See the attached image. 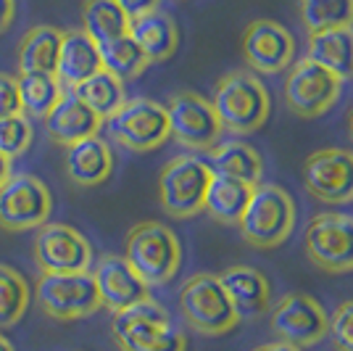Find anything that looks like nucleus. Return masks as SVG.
Listing matches in <instances>:
<instances>
[{
	"label": "nucleus",
	"instance_id": "nucleus-20",
	"mask_svg": "<svg viewBox=\"0 0 353 351\" xmlns=\"http://www.w3.org/2000/svg\"><path fill=\"white\" fill-rule=\"evenodd\" d=\"M101 48L90 40L85 30H66L61 35V50L56 61V77L63 88H77L88 77L101 72Z\"/></svg>",
	"mask_w": 353,
	"mask_h": 351
},
{
	"label": "nucleus",
	"instance_id": "nucleus-21",
	"mask_svg": "<svg viewBox=\"0 0 353 351\" xmlns=\"http://www.w3.org/2000/svg\"><path fill=\"white\" fill-rule=\"evenodd\" d=\"M63 169H66V177L72 180L74 185L95 188V185H101V182H105L111 177V169H114L111 148L98 135L85 137V140H79V143L66 148Z\"/></svg>",
	"mask_w": 353,
	"mask_h": 351
},
{
	"label": "nucleus",
	"instance_id": "nucleus-23",
	"mask_svg": "<svg viewBox=\"0 0 353 351\" xmlns=\"http://www.w3.org/2000/svg\"><path fill=\"white\" fill-rule=\"evenodd\" d=\"M309 61L319 64L322 69L338 77L340 82L353 77V30L340 27V30L314 32L309 40Z\"/></svg>",
	"mask_w": 353,
	"mask_h": 351
},
{
	"label": "nucleus",
	"instance_id": "nucleus-27",
	"mask_svg": "<svg viewBox=\"0 0 353 351\" xmlns=\"http://www.w3.org/2000/svg\"><path fill=\"white\" fill-rule=\"evenodd\" d=\"M72 93L88 106L95 117L103 119V122L111 117V114H117L119 106L127 101V95H124V82L117 79L114 74H108L105 69L95 72L92 77H88L85 82H79Z\"/></svg>",
	"mask_w": 353,
	"mask_h": 351
},
{
	"label": "nucleus",
	"instance_id": "nucleus-10",
	"mask_svg": "<svg viewBox=\"0 0 353 351\" xmlns=\"http://www.w3.org/2000/svg\"><path fill=\"white\" fill-rule=\"evenodd\" d=\"M166 117H169V132L179 146L190 151H211L214 146H219V117L211 101H206L203 95L190 90L174 93L166 103Z\"/></svg>",
	"mask_w": 353,
	"mask_h": 351
},
{
	"label": "nucleus",
	"instance_id": "nucleus-2",
	"mask_svg": "<svg viewBox=\"0 0 353 351\" xmlns=\"http://www.w3.org/2000/svg\"><path fill=\"white\" fill-rule=\"evenodd\" d=\"M240 235L256 249H277L282 246L295 225V204L290 193L274 182L253 185L250 201L240 217Z\"/></svg>",
	"mask_w": 353,
	"mask_h": 351
},
{
	"label": "nucleus",
	"instance_id": "nucleus-29",
	"mask_svg": "<svg viewBox=\"0 0 353 351\" xmlns=\"http://www.w3.org/2000/svg\"><path fill=\"white\" fill-rule=\"evenodd\" d=\"M82 21H85L82 30L98 45L111 43L130 32V16L119 8L114 0H85Z\"/></svg>",
	"mask_w": 353,
	"mask_h": 351
},
{
	"label": "nucleus",
	"instance_id": "nucleus-9",
	"mask_svg": "<svg viewBox=\"0 0 353 351\" xmlns=\"http://www.w3.org/2000/svg\"><path fill=\"white\" fill-rule=\"evenodd\" d=\"M53 211V196L40 177L11 175L0 188V227L8 233H24L43 227Z\"/></svg>",
	"mask_w": 353,
	"mask_h": 351
},
{
	"label": "nucleus",
	"instance_id": "nucleus-24",
	"mask_svg": "<svg viewBox=\"0 0 353 351\" xmlns=\"http://www.w3.org/2000/svg\"><path fill=\"white\" fill-rule=\"evenodd\" d=\"M208 169H211V175L240 180L245 185H259L261 175H264V161L250 146L240 143V140H230V143L211 148Z\"/></svg>",
	"mask_w": 353,
	"mask_h": 351
},
{
	"label": "nucleus",
	"instance_id": "nucleus-41",
	"mask_svg": "<svg viewBox=\"0 0 353 351\" xmlns=\"http://www.w3.org/2000/svg\"><path fill=\"white\" fill-rule=\"evenodd\" d=\"M348 132H351V140H353V108L351 114H348Z\"/></svg>",
	"mask_w": 353,
	"mask_h": 351
},
{
	"label": "nucleus",
	"instance_id": "nucleus-14",
	"mask_svg": "<svg viewBox=\"0 0 353 351\" xmlns=\"http://www.w3.org/2000/svg\"><path fill=\"white\" fill-rule=\"evenodd\" d=\"M303 185L324 204L353 201V151L324 148L311 153L303 164Z\"/></svg>",
	"mask_w": 353,
	"mask_h": 351
},
{
	"label": "nucleus",
	"instance_id": "nucleus-13",
	"mask_svg": "<svg viewBox=\"0 0 353 351\" xmlns=\"http://www.w3.org/2000/svg\"><path fill=\"white\" fill-rule=\"evenodd\" d=\"M340 82L338 77L322 69L319 64L303 59L295 61L288 79H285V101L298 117L314 119L322 117L327 108L340 98Z\"/></svg>",
	"mask_w": 353,
	"mask_h": 351
},
{
	"label": "nucleus",
	"instance_id": "nucleus-38",
	"mask_svg": "<svg viewBox=\"0 0 353 351\" xmlns=\"http://www.w3.org/2000/svg\"><path fill=\"white\" fill-rule=\"evenodd\" d=\"M256 351H303L293 346V343H285V341H277V343H266V346H259Z\"/></svg>",
	"mask_w": 353,
	"mask_h": 351
},
{
	"label": "nucleus",
	"instance_id": "nucleus-3",
	"mask_svg": "<svg viewBox=\"0 0 353 351\" xmlns=\"http://www.w3.org/2000/svg\"><path fill=\"white\" fill-rule=\"evenodd\" d=\"M124 259L140 275L148 288L163 285L176 275L182 264V246L166 225L161 222H140L127 235Z\"/></svg>",
	"mask_w": 353,
	"mask_h": 351
},
{
	"label": "nucleus",
	"instance_id": "nucleus-8",
	"mask_svg": "<svg viewBox=\"0 0 353 351\" xmlns=\"http://www.w3.org/2000/svg\"><path fill=\"white\" fill-rule=\"evenodd\" d=\"M37 304L50 320L72 322L95 314L103 309L95 280L90 272H72V275H40L37 280Z\"/></svg>",
	"mask_w": 353,
	"mask_h": 351
},
{
	"label": "nucleus",
	"instance_id": "nucleus-37",
	"mask_svg": "<svg viewBox=\"0 0 353 351\" xmlns=\"http://www.w3.org/2000/svg\"><path fill=\"white\" fill-rule=\"evenodd\" d=\"M16 19V0H0V35L8 32Z\"/></svg>",
	"mask_w": 353,
	"mask_h": 351
},
{
	"label": "nucleus",
	"instance_id": "nucleus-1",
	"mask_svg": "<svg viewBox=\"0 0 353 351\" xmlns=\"http://www.w3.org/2000/svg\"><path fill=\"white\" fill-rule=\"evenodd\" d=\"M111 336L121 351H185L188 341L176 330L169 312L150 296L114 312Z\"/></svg>",
	"mask_w": 353,
	"mask_h": 351
},
{
	"label": "nucleus",
	"instance_id": "nucleus-7",
	"mask_svg": "<svg viewBox=\"0 0 353 351\" xmlns=\"http://www.w3.org/2000/svg\"><path fill=\"white\" fill-rule=\"evenodd\" d=\"M211 169L206 161L195 156H176L161 169L159 177V201L169 217L188 220L203 211Z\"/></svg>",
	"mask_w": 353,
	"mask_h": 351
},
{
	"label": "nucleus",
	"instance_id": "nucleus-16",
	"mask_svg": "<svg viewBox=\"0 0 353 351\" xmlns=\"http://www.w3.org/2000/svg\"><path fill=\"white\" fill-rule=\"evenodd\" d=\"M243 56L250 69L261 74H277L290 66L295 56L293 35L277 21H253L243 35Z\"/></svg>",
	"mask_w": 353,
	"mask_h": 351
},
{
	"label": "nucleus",
	"instance_id": "nucleus-19",
	"mask_svg": "<svg viewBox=\"0 0 353 351\" xmlns=\"http://www.w3.org/2000/svg\"><path fill=\"white\" fill-rule=\"evenodd\" d=\"M219 283L230 296L240 320H256L269 309V293H272L269 280L256 267H245V264L227 267L219 275Z\"/></svg>",
	"mask_w": 353,
	"mask_h": 351
},
{
	"label": "nucleus",
	"instance_id": "nucleus-40",
	"mask_svg": "<svg viewBox=\"0 0 353 351\" xmlns=\"http://www.w3.org/2000/svg\"><path fill=\"white\" fill-rule=\"evenodd\" d=\"M0 351H16V349H14V343H11L8 338L3 336V333H0Z\"/></svg>",
	"mask_w": 353,
	"mask_h": 351
},
{
	"label": "nucleus",
	"instance_id": "nucleus-25",
	"mask_svg": "<svg viewBox=\"0 0 353 351\" xmlns=\"http://www.w3.org/2000/svg\"><path fill=\"white\" fill-rule=\"evenodd\" d=\"M61 35L63 32L50 24H37L27 30V35L19 43V74L43 72L56 74V61L61 50Z\"/></svg>",
	"mask_w": 353,
	"mask_h": 351
},
{
	"label": "nucleus",
	"instance_id": "nucleus-34",
	"mask_svg": "<svg viewBox=\"0 0 353 351\" xmlns=\"http://www.w3.org/2000/svg\"><path fill=\"white\" fill-rule=\"evenodd\" d=\"M327 336L338 351H353V301L340 304L332 317H327Z\"/></svg>",
	"mask_w": 353,
	"mask_h": 351
},
{
	"label": "nucleus",
	"instance_id": "nucleus-39",
	"mask_svg": "<svg viewBox=\"0 0 353 351\" xmlns=\"http://www.w3.org/2000/svg\"><path fill=\"white\" fill-rule=\"evenodd\" d=\"M11 177V159H6V156H0V188L6 185V180Z\"/></svg>",
	"mask_w": 353,
	"mask_h": 351
},
{
	"label": "nucleus",
	"instance_id": "nucleus-12",
	"mask_svg": "<svg viewBox=\"0 0 353 351\" xmlns=\"http://www.w3.org/2000/svg\"><path fill=\"white\" fill-rule=\"evenodd\" d=\"M303 246L309 259L324 272H351L353 269V217L324 211L306 227Z\"/></svg>",
	"mask_w": 353,
	"mask_h": 351
},
{
	"label": "nucleus",
	"instance_id": "nucleus-33",
	"mask_svg": "<svg viewBox=\"0 0 353 351\" xmlns=\"http://www.w3.org/2000/svg\"><path fill=\"white\" fill-rule=\"evenodd\" d=\"M32 137H34V130H32L27 114L0 119V156L14 161L16 156L27 153V148L32 146Z\"/></svg>",
	"mask_w": 353,
	"mask_h": 351
},
{
	"label": "nucleus",
	"instance_id": "nucleus-26",
	"mask_svg": "<svg viewBox=\"0 0 353 351\" xmlns=\"http://www.w3.org/2000/svg\"><path fill=\"white\" fill-rule=\"evenodd\" d=\"M250 193H253V185L221 175H211L206 198H203V211H208L221 225H237L250 201Z\"/></svg>",
	"mask_w": 353,
	"mask_h": 351
},
{
	"label": "nucleus",
	"instance_id": "nucleus-30",
	"mask_svg": "<svg viewBox=\"0 0 353 351\" xmlns=\"http://www.w3.org/2000/svg\"><path fill=\"white\" fill-rule=\"evenodd\" d=\"M98 48H101V66L108 74H114L117 79H121V82H130V79L145 72L148 59L137 48V43L130 37V32L117 37V40H111V43L98 45Z\"/></svg>",
	"mask_w": 353,
	"mask_h": 351
},
{
	"label": "nucleus",
	"instance_id": "nucleus-36",
	"mask_svg": "<svg viewBox=\"0 0 353 351\" xmlns=\"http://www.w3.org/2000/svg\"><path fill=\"white\" fill-rule=\"evenodd\" d=\"M114 3H117L119 8L130 16V19H134V16H143V14H148V11H156L161 0H114Z\"/></svg>",
	"mask_w": 353,
	"mask_h": 351
},
{
	"label": "nucleus",
	"instance_id": "nucleus-28",
	"mask_svg": "<svg viewBox=\"0 0 353 351\" xmlns=\"http://www.w3.org/2000/svg\"><path fill=\"white\" fill-rule=\"evenodd\" d=\"M16 79H19V93H21V111L34 119L48 117L66 93L56 74L30 72L19 74Z\"/></svg>",
	"mask_w": 353,
	"mask_h": 351
},
{
	"label": "nucleus",
	"instance_id": "nucleus-5",
	"mask_svg": "<svg viewBox=\"0 0 353 351\" xmlns=\"http://www.w3.org/2000/svg\"><path fill=\"white\" fill-rule=\"evenodd\" d=\"M179 312L201 336H224L240 322L219 278L206 272L185 280V285L179 288Z\"/></svg>",
	"mask_w": 353,
	"mask_h": 351
},
{
	"label": "nucleus",
	"instance_id": "nucleus-22",
	"mask_svg": "<svg viewBox=\"0 0 353 351\" xmlns=\"http://www.w3.org/2000/svg\"><path fill=\"white\" fill-rule=\"evenodd\" d=\"M130 37L143 50L148 64L169 61L176 53V45H179L176 21L169 14L159 11V8L130 19Z\"/></svg>",
	"mask_w": 353,
	"mask_h": 351
},
{
	"label": "nucleus",
	"instance_id": "nucleus-31",
	"mask_svg": "<svg viewBox=\"0 0 353 351\" xmlns=\"http://www.w3.org/2000/svg\"><path fill=\"white\" fill-rule=\"evenodd\" d=\"M30 285L14 267L0 264V330L14 328L30 309Z\"/></svg>",
	"mask_w": 353,
	"mask_h": 351
},
{
	"label": "nucleus",
	"instance_id": "nucleus-6",
	"mask_svg": "<svg viewBox=\"0 0 353 351\" xmlns=\"http://www.w3.org/2000/svg\"><path fill=\"white\" fill-rule=\"evenodd\" d=\"M105 127H108V135L114 143H119L127 151H134V153L153 151L172 137L166 106L150 101V98L124 101L117 114L105 119Z\"/></svg>",
	"mask_w": 353,
	"mask_h": 351
},
{
	"label": "nucleus",
	"instance_id": "nucleus-11",
	"mask_svg": "<svg viewBox=\"0 0 353 351\" xmlns=\"http://www.w3.org/2000/svg\"><path fill=\"white\" fill-rule=\"evenodd\" d=\"M34 262L43 275L90 272L92 249L88 238L61 222H45L34 235Z\"/></svg>",
	"mask_w": 353,
	"mask_h": 351
},
{
	"label": "nucleus",
	"instance_id": "nucleus-17",
	"mask_svg": "<svg viewBox=\"0 0 353 351\" xmlns=\"http://www.w3.org/2000/svg\"><path fill=\"white\" fill-rule=\"evenodd\" d=\"M90 275L95 280L101 304L108 312H121V309L132 307V304L150 296L148 285L140 280V275L127 264L124 256H117V254L101 256Z\"/></svg>",
	"mask_w": 353,
	"mask_h": 351
},
{
	"label": "nucleus",
	"instance_id": "nucleus-32",
	"mask_svg": "<svg viewBox=\"0 0 353 351\" xmlns=\"http://www.w3.org/2000/svg\"><path fill=\"white\" fill-rule=\"evenodd\" d=\"M301 14L306 30L324 32V30H340L353 24V0H303Z\"/></svg>",
	"mask_w": 353,
	"mask_h": 351
},
{
	"label": "nucleus",
	"instance_id": "nucleus-4",
	"mask_svg": "<svg viewBox=\"0 0 353 351\" xmlns=\"http://www.w3.org/2000/svg\"><path fill=\"white\" fill-rule=\"evenodd\" d=\"M211 106L219 117L221 130L248 135L269 117V93L256 74L230 72L219 79Z\"/></svg>",
	"mask_w": 353,
	"mask_h": 351
},
{
	"label": "nucleus",
	"instance_id": "nucleus-18",
	"mask_svg": "<svg viewBox=\"0 0 353 351\" xmlns=\"http://www.w3.org/2000/svg\"><path fill=\"white\" fill-rule=\"evenodd\" d=\"M45 132L56 146H74L85 137L98 135L103 127V119L95 117L85 103L74 93H63V98L56 103V108L43 119Z\"/></svg>",
	"mask_w": 353,
	"mask_h": 351
},
{
	"label": "nucleus",
	"instance_id": "nucleus-15",
	"mask_svg": "<svg viewBox=\"0 0 353 351\" xmlns=\"http://www.w3.org/2000/svg\"><path fill=\"white\" fill-rule=\"evenodd\" d=\"M272 328L280 341L303 349L319 343L327 336V314L311 296L290 293L272 312Z\"/></svg>",
	"mask_w": 353,
	"mask_h": 351
},
{
	"label": "nucleus",
	"instance_id": "nucleus-35",
	"mask_svg": "<svg viewBox=\"0 0 353 351\" xmlns=\"http://www.w3.org/2000/svg\"><path fill=\"white\" fill-rule=\"evenodd\" d=\"M24 114L21 111V93H19V79L14 74L0 72V119Z\"/></svg>",
	"mask_w": 353,
	"mask_h": 351
}]
</instances>
